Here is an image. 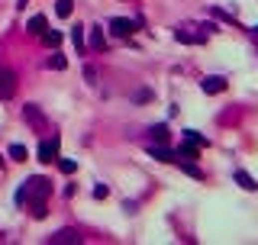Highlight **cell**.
<instances>
[{
	"label": "cell",
	"instance_id": "6da1fadb",
	"mask_svg": "<svg viewBox=\"0 0 258 245\" xmlns=\"http://www.w3.org/2000/svg\"><path fill=\"white\" fill-rule=\"evenodd\" d=\"M23 194H26V203L45 200V197L52 194V181H45V178H29V181L23 184Z\"/></svg>",
	"mask_w": 258,
	"mask_h": 245
},
{
	"label": "cell",
	"instance_id": "7a4b0ae2",
	"mask_svg": "<svg viewBox=\"0 0 258 245\" xmlns=\"http://www.w3.org/2000/svg\"><path fill=\"white\" fill-rule=\"evenodd\" d=\"M16 94V71L0 65V100H10Z\"/></svg>",
	"mask_w": 258,
	"mask_h": 245
},
{
	"label": "cell",
	"instance_id": "3957f363",
	"mask_svg": "<svg viewBox=\"0 0 258 245\" xmlns=\"http://www.w3.org/2000/svg\"><path fill=\"white\" fill-rule=\"evenodd\" d=\"M110 32L117 39H129L135 32V19H126V16H113L110 19Z\"/></svg>",
	"mask_w": 258,
	"mask_h": 245
},
{
	"label": "cell",
	"instance_id": "277c9868",
	"mask_svg": "<svg viewBox=\"0 0 258 245\" xmlns=\"http://www.w3.org/2000/svg\"><path fill=\"white\" fill-rule=\"evenodd\" d=\"M23 117H26V122H29L32 129H39V132L45 129V113L39 110L36 104H26V107H23Z\"/></svg>",
	"mask_w": 258,
	"mask_h": 245
},
{
	"label": "cell",
	"instance_id": "5b68a950",
	"mask_svg": "<svg viewBox=\"0 0 258 245\" xmlns=\"http://www.w3.org/2000/svg\"><path fill=\"white\" fill-rule=\"evenodd\" d=\"M58 158V135H52V139H45V142H39V161H55Z\"/></svg>",
	"mask_w": 258,
	"mask_h": 245
},
{
	"label": "cell",
	"instance_id": "8992f818",
	"mask_svg": "<svg viewBox=\"0 0 258 245\" xmlns=\"http://www.w3.org/2000/svg\"><path fill=\"white\" fill-rule=\"evenodd\" d=\"M200 87H203V94H223V91H226V78H220V74H210V78L200 81Z\"/></svg>",
	"mask_w": 258,
	"mask_h": 245
},
{
	"label": "cell",
	"instance_id": "52a82bcc",
	"mask_svg": "<svg viewBox=\"0 0 258 245\" xmlns=\"http://www.w3.org/2000/svg\"><path fill=\"white\" fill-rule=\"evenodd\" d=\"M148 155L158 161H178V155L171 152V148H165V142H158V145H148Z\"/></svg>",
	"mask_w": 258,
	"mask_h": 245
},
{
	"label": "cell",
	"instance_id": "ba28073f",
	"mask_svg": "<svg viewBox=\"0 0 258 245\" xmlns=\"http://www.w3.org/2000/svg\"><path fill=\"white\" fill-rule=\"evenodd\" d=\"M45 29H49V23H45L42 13H36V16H32L29 23H26V32H29V36H42Z\"/></svg>",
	"mask_w": 258,
	"mask_h": 245
},
{
	"label": "cell",
	"instance_id": "9c48e42d",
	"mask_svg": "<svg viewBox=\"0 0 258 245\" xmlns=\"http://www.w3.org/2000/svg\"><path fill=\"white\" fill-rule=\"evenodd\" d=\"M174 155H178V158H197V155H200V145H197V142H191V139H184V142H181V148H178Z\"/></svg>",
	"mask_w": 258,
	"mask_h": 245
},
{
	"label": "cell",
	"instance_id": "30bf717a",
	"mask_svg": "<svg viewBox=\"0 0 258 245\" xmlns=\"http://www.w3.org/2000/svg\"><path fill=\"white\" fill-rule=\"evenodd\" d=\"M52 245H65V242H81V236L78 233H74V229H62V233H55V236H52V239H49Z\"/></svg>",
	"mask_w": 258,
	"mask_h": 245
},
{
	"label": "cell",
	"instance_id": "8fae6325",
	"mask_svg": "<svg viewBox=\"0 0 258 245\" xmlns=\"http://www.w3.org/2000/svg\"><path fill=\"white\" fill-rule=\"evenodd\" d=\"M236 181H239L242 190H258V181H255L249 171H236Z\"/></svg>",
	"mask_w": 258,
	"mask_h": 245
},
{
	"label": "cell",
	"instance_id": "7c38bea8",
	"mask_svg": "<svg viewBox=\"0 0 258 245\" xmlns=\"http://www.w3.org/2000/svg\"><path fill=\"white\" fill-rule=\"evenodd\" d=\"M91 49H97V52L107 49V39H104V29H100V26H94V29H91Z\"/></svg>",
	"mask_w": 258,
	"mask_h": 245
},
{
	"label": "cell",
	"instance_id": "4fadbf2b",
	"mask_svg": "<svg viewBox=\"0 0 258 245\" xmlns=\"http://www.w3.org/2000/svg\"><path fill=\"white\" fill-rule=\"evenodd\" d=\"M55 13H58L62 19H68V16L74 13V0H55Z\"/></svg>",
	"mask_w": 258,
	"mask_h": 245
},
{
	"label": "cell",
	"instance_id": "5bb4252c",
	"mask_svg": "<svg viewBox=\"0 0 258 245\" xmlns=\"http://www.w3.org/2000/svg\"><path fill=\"white\" fill-rule=\"evenodd\" d=\"M71 42H74V49H78V55L84 52V26H74L71 29Z\"/></svg>",
	"mask_w": 258,
	"mask_h": 245
},
{
	"label": "cell",
	"instance_id": "9a60e30c",
	"mask_svg": "<svg viewBox=\"0 0 258 245\" xmlns=\"http://www.w3.org/2000/svg\"><path fill=\"white\" fill-rule=\"evenodd\" d=\"M29 213H32V220H45V213H49V210H45V200H32Z\"/></svg>",
	"mask_w": 258,
	"mask_h": 245
},
{
	"label": "cell",
	"instance_id": "2e32d148",
	"mask_svg": "<svg viewBox=\"0 0 258 245\" xmlns=\"http://www.w3.org/2000/svg\"><path fill=\"white\" fill-rule=\"evenodd\" d=\"M168 135H171V132H168V126H165V122L152 126V142H168Z\"/></svg>",
	"mask_w": 258,
	"mask_h": 245
},
{
	"label": "cell",
	"instance_id": "e0dca14e",
	"mask_svg": "<svg viewBox=\"0 0 258 245\" xmlns=\"http://www.w3.org/2000/svg\"><path fill=\"white\" fill-rule=\"evenodd\" d=\"M42 42L49 45V49H55V45L62 42V32H55V29H45V32H42Z\"/></svg>",
	"mask_w": 258,
	"mask_h": 245
},
{
	"label": "cell",
	"instance_id": "ac0fdd59",
	"mask_svg": "<svg viewBox=\"0 0 258 245\" xmlns=\"http://www.w3.org/2000/svg\"><path fill=\"white\" fill-rule=\"evenodd\" d=\"M10 158H13V161H26V145L13 142V145H10Z\"/></svg>",
	"mask_w": 258,
	"mask_h": 245
},
{
	"label": "cell",
	"instance_id": "d6986e66",
	"mask_svg": "<svg viewBox=\"0 0 258 245\" xmlns=\"http://www.w3.org/2000/svg\"><path fill=\"white\" fill-rule=\"evenodd\" d=\"M49 68H52V71H65V68H68V58H65V55H52V58H49Z\"/></svg>",
	"mask_w": 258,
	"mask_h": 245
},
{
	"label": "cell",
	"instance_id": "ffe728a7",
	"mask_svg": "<svg viewBox=\"0 0 258 245\" xmlns=\"http://www.w3.org/2000/svg\"><path fill=\"white\" fill-rule=\"evenodd\" d=\"M55 161H58V168H62L65 174H74V171H78V161H71V158H55Z\"/></svg>",
	"mask_w": 258,
	"mask_h": 245
},
{
	"label": "cell",
	"instance_id": "44dd1931",
	"mask_svg": "<svg viewBox=\"0 0 258 245\" xmlns=\"http://www.w3.org/2000/svg\"><path fill=\"white\" fill-rule=\"evenodd\" d=\"M178 165H181V161H178ZM181 171H184V174H191V178H203V171H200L197 165H191V161H184V165H181Z\"/></svg>",
	"mask_w": 258,
	"mask_h": 245
},
{
	"label": "cell",
	"instance_id": "7402d4cb",
	"mask_svg": "<svg viewBox=\"0 0 258 245\" xmlns=\"http://www.w3.org/2000/svg\"><path fill=\"white\" fill-rule=\"evenodd\" d=\"M184 139H191V142H197V145H200V148H203V145H207V139H203V135H200V132H194V129H187V132H184Z\"/></svg>",
	"mask_w": 258,
	"mask_h": 245
},
{
	"label": "cell",
	"instance_id": "603a6c76",
	"mask_svg": "<svg viewBox=\"0 0 258 245\" xmlns=\"http://www.w3.org/2000/svg\"><path fill=\"white\" fill-rule=\"evenodd\" d=\"M107 194H110V190H107V184H97V187H94V197H97V200H104Z\"/></svg>",
	"mask_w": 258,
	"mask_h": 245
},
{
	"label": "cell",
	"instance_id": "cb8c5ba5",
	"mask_svg": "<svg viewBox=\"0 0 258 245\" xmlns=\"http://www.w3.org/2000/svg\"><path fill=\"white\" fill-rule=\"evenodd\" d=\"M84 78H87V81H91V84H94V81H97V71H94V68L87 65V68H84Z\"/></svg>",
	"mask_w": 258,
	"mask_h": 245
},
{
	"label": "cell",
	"instance_id": "d4e9b609",
	"mask_svg": "<svg viewBox=\"0 0 258 245\" xmlns=\"http://www.w3.org/2000/svg\"><path fill=\"white\" fill-rule=\"evenodd\" d=\"M135 100H142V104H145V100H152V91H139V94H135Z\"/></svg>",
	"mask_w": 258,
	"mask_h": 245
},
{
	"label": "cell",
	"instance_id": "484cf974",
	"mask_svg": "<svg viewBox=\"0 0 258 245\" xmlns=\"http://www.w3.org/2000/svg\"><path fill=\"white\" fill-rule=\"evenodd\" d=\"M0 168H3V155H0Z\"/></svg>",
	"mask_w": 258,
	"mask_h": 245
},
{
	"label": "cell",
	"instance_id": "4316f807",
	"mask_svg": "<svg viewBox=\"0 0 258 245\" xmlns=\"http://www.w3.org/2000/svg\"><path fill=\"white\" fill-rule=\"evenodd\" d=\"M252 32H255V36H258V26H255V29H252Z\"/></svg>",
	"mask_w": 258,
	"mask_h": 245
}]
</instances>
